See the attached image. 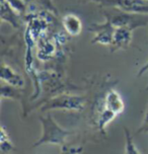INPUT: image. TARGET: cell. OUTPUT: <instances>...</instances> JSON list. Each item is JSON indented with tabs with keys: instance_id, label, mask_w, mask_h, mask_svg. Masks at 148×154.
I'll use <instances>...</instances> for the list:
<instances>
[{
	"instance_id": "obj_16",
	"label": "cell",
	"mask_w": 148,
	"mask_h": 154,
	"mask_svg": "<svg viewBox=\"0 0 148 154\" xmlns=\"http://www.w3.org/2000/svg\"><path fill=\"white\" fill-rule=\"evenodd\" d=\"M88 1H94V2H97V3H98V1H100V0H88Z\"/></svg>"
},
{
	"instance_id": "obj_5",
	"label": "cell",
	"mask_w": 148,
	"mask_h": 154,
	"mask_svg": "<svg viewBox=\"0 0 148 154\" xmlns=\"http://www.w3.org/2000/svg\"><path fill=\"white\" fill-rule=\"evenodd\" d=\"M115 27L113 24L106 20L103 23H94L88 29L89 32H92L94 34V38L91 40L92 44H100L103 46H111L113 41Z\"/></svg>"
},
{
	"instance_id": "obj_17",
	"label": "cell",
	"mask_w": 148,
	"mask_h": 154,
	"mask_svg": "<svg viewBox=\"0 0 148 154\" xmlns=\"http://www.w3.org/2000/svg\"><path fill=\"white\" fill-rule=\"evenodd\" d=\"M147 89H148V87H147Z\"/></svg>"
},
{
	"instance_id": "obj_7",
	"label": "cell",
	"mask_w": 148,
	"mask_h": 154,
	"mask_svg": "<svg viewBox=\"0 0 148 154\" xmlns=\"http://www.w3.org/2000/svg\"><path fill=\"white\" fill-rule=\"evenodd\" d=\"M103 109L113 112L117 116L124 111L125 104L121 95L115 90H111L106 93L105 101H103Z\"/></svg>"
},
{
	"instance_id": "obj_3",
	"label": "cell",
	"mask_w": 148,
	"mask_h": 154,
	"mask_svg": "<svg viewBox=\"0 0 148 154\" xmlns=\"http://www.w3.org/2000/svg\"><path fill=\"white\" fill-rule=\"evenodd\" d=\"M84 100L82 96L63 94L51 98L41 109L43 112L51 109H66V111H81L84 108Z\"/></svg>"
},
{
	"instance_id": "obj_9",
	"label": "cell",
	"mask_w": 148,
	"mask_h": 154,
	"mask_svg": "<svg viewBox=\"0 0 148 154\" xmlns=\"http://www.w3.org/2000/svg\"><path fill=\"white\" fill-rule=\"evenodd\" d=\"M63 26L68 34L71 35H78L81 32L82 23L77 15L69 13L63 17Z\"/></svg>"
},
{
	"instance_id": "obj_1",
	"label": "cell",
	"mask_w": 148,
	"mask_h": 154,
	"mask_svg": "<svg viewBox=\"0 0 148 154\" xmlns=\"http://www.w3.org/2000/svg\"><path fill=\"white\" fill-rule=\"evenodd\" d=\"M103 14L115 27L126 26L134 31L135 29L148 26V14L126 12L116 7H103Z\"/></svg>"
},
{
	"instance_id": "obj_15",
	"label": "cell",
	"mask_w": 148,
	"mask_h": 154,
	"mask_svg": "<svg viewBox=\"0 0 148 154\" xmlns=\"http://www.w3.org/2000/svg\"><path fill=\"white\" fill-rule=\"evenodd\" d=\"M148 71V61L145 63V64L142 66V68L140 70H139V72H138V76H142L144 73H146Z\"/></svg>"
},
{
	"instance_id": "obj_4",
	"label": "cell",
	"mask_w": 148,
	"mask_h": 154,
	"mask_svg": "<svg viewBox=\"0 0 148 154\" xmlns=\"http://www.w3.org/2000/svg\"><path fill=\"white\" fill-rule=\"evenodd\" d=\"M103 7H116L126 12L148 14V0H100Z\"/></svg>"
},
{
	"instance_id": "obj_11",
	"label": "cell",
	"mask_w": 148,
	"mask_h": 154,
	"mask_svg": "<svg viewBox=\"0 0 148 154\" xmlns=\"http://www.w3.org/2000/svg\"><path fill=\"white\" fill-rule=\"evenodd\" d=\"M125 130V138H126V145H125V152L128 154H138L140 151L136 147L135 143L132 139V135L127 128H124Z\"/></svg>"
},
{
	"instance_id": "obj_8",
	"label": "cell",
	"mask_w": 148,
	"mask_h": 154,
	"mask_svg": "<svg viewBox=\"0 0 148 154\" xmlns=\"http://www.w3.org/2000/svg\"><path fill=\"white\" fill-rule=\"evenodd\" d=\"M1 20L6 21L14 29H20V19L17 12L7 3L6 0H1Z\"/></svg>"
},
{
	"instance_id": "obj_10",
	"label": "cell",
	"mask_w": 148,
	"mask_h": 154,
	"mask_svg": "<svg viewBox=\"0 0 148 154\" xmlns=\"http://www.w3.org/2000/svg\"><path fill=\"white\" fill-rule=\"evenodd\" d=\"M1 79L2 81H5L6 83L15 87H23L24 85L23 77L6 65H3L1 68Z\"/></svg>"
},
{
	"instance_id": "obj_2",
	"label": "cell",
	"mask_w": 148,
	"mask_h": 154,
	"mask_svg": "<svg viewBox=\"0 0 148 154\" xmlns=\"http://www.w3.org/2000/svg\"><path fill=\"white\" fill-rule=\"evenodd\" d=\"M40 121L42 123L43 134L41 138L34 144L35 147L44 144H58L61 145L65 142L68 136L72 134V132L65 130L55 122L53 117L48 114L45 117H41Z\"/></svg>"
},
{
	"instance_id": "obj_14",
	"label": "cell",
	"mask_w": 148,
	"mask_h": 154,
	"mask_svg": "<svg viewBox=\"0 0 148 154\" xmlns=\"http://www.w3.org/2000/svg\"><path fill=\"white\" fill-rule=\"evenodd\" d=\"M139 134L140 133H148V103H147V108H146V112H145L144 119L142 121L141 126L137 130Z\"/></svg>"
},
{
	"instance_id": "obj_13",
	"label": "cell",
	"mask_w": 148,
	"mask_h": 154,
	"mask_svg": "<svg viewBox=\"0 0 148 154\" xmlns=\"http://www.w3.org/2000/svg\"><path fill=\"white\" fill-rule=\"evenodd\" d=\"M6 1L17 13H23L26 11V4L23 0H6Z\"/></svg>"
},
{
	"instance_id": "obj_6",
	"label": "cell",
	"mask_w": 148,
	"mask_h": 154,
	"mask_svg": "<svg viewBox=\"0 0 148 154\" xmlns=\"http://www.w3.org/2000/svg\"><path fill=\"white\" fill-rule=\"evenodd\" d=\"M132 29L126 26H117L115 29L114 37L109 46L111 52L127 49L132 41Z\"/></svg>"
},
{
	"instance_id": "obj_12",
	"label": "cell",
	"mask_w": 148,
	"mask_h": 154,
	"mask_svg": "<svg viewBox=\"0 0 148 154\" xmlns=\"http://www.w3.org/2000/svg\"><path fill=\"white\" fill-rule=\"evenodd\" d=\"M0 149L2 152H8L12 149V143L4 127H1V137H0Z\"/></svg>"
}]
</instances>
